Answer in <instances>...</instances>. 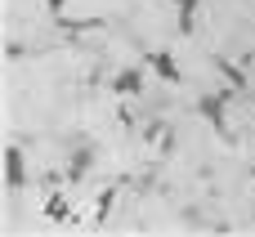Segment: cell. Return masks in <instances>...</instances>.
Returning <instances> with one entry per match:
<instances>
[{
	"mask_svg": "<svg viewBox=\"0 0 255 237\" xmlns=\"http://www.w3.org/2000/svg\"><path fill=\"white\" fill-rule=\"evenodd\" d=\"M45 211H49V220H67V202H63V197H49Z\"/></svg>",
	"mask_w": 255,
	"mask_h": 237,
	"instance_id": "cell-3",
	"label": "cell"
},
{
	"mask_svg": "<svg viewBox=\"0 0 255 237\" xmlns=\"http://www.w3.org/2000/svg\"><path fill=\"white\" fill-rule=\"evenodd\" d=\"M112 85H117V94H139V72H121Z\"/></svg>",
	"mask_w": 255,
	"mask_h": 237,
	"instance_id": "cell-2",
	"label": "cell"
},
{
	"mask_svg": "<svg viewBox=\"0 0 255 237\" xmlns=\"http://www.w3.org/2000/svg\"><path fill=\"white\" fill-rule=\"evenodd\" d=\"M148 63H152L166 81H179V67H175V58H170V54H157V49H152V54H148Z\"/></svg>",
	"mask_w": 255,
	"mask_h": 237,
	"instance_id": "cell-1",
	"label": "cell"
}]
</instances>
